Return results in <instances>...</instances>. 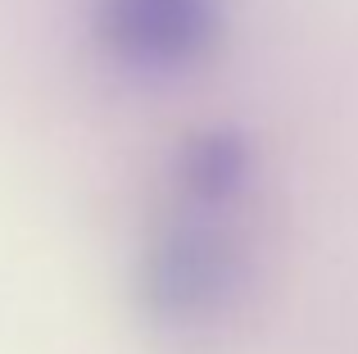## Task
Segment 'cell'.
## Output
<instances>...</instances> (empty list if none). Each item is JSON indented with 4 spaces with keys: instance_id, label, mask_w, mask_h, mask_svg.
<instances>
[{
    "instance_id": "1",
    "label": "cell",
    "mask_w": 358,
    "mask_h": 354,
    "mask_svg": "<svg viewBox=\"0 0 358 354\" xmlns=\"http://www.w3.org/2000/svg\"><path fill=\"white\" fill-rule=\"evenodd\" d=\"M195 209V204H191ZM245 282V250L231 227L209 218V209L186 213L145 255L141 295L150 313L168 323H200L227 309Z\"/></svg>"
},
{
    "instance_id": "2",
    "label": "cell",
    "mask_w": 358,
    "mask_h": 354,
    "mask_svg": "<svg viewBox=\"0 0 358 354\" xmlns=\"http://www.w3.org/2000/svg\"><path fill=\"white\" fill-rule=\"evenodd\" d=\"M96 27L127 69L182 73L218 41L222 0H100Z\"/></svg>"
},
{
    "instance_id": "3",
    "label": "cell",
    "mask_w": 358,
    "mask_h": 354,
    "mask_svg": "<svg viewBox=\"0 0 358 354\" xmlns=\"http://www.w3.org/2000/svg\"><path fill=\"white\" fill-rule=\"evenodd\" d=\"M250 177V150L236 132H209L182 155V195L195 209H222Z\"/></svg>"
}]
</instances>
